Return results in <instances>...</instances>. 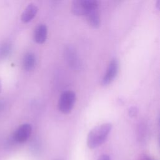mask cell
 Returning a JSON list of instances; mask_svg holds the SVG:
<instances>
[{"instance_id": "6da1fadb", "label": "cell", "mask_w": 160, "mask_h": 160, "mask_svg": "<svg viewBox=\"0 0 160 160\" xmlns=\"http://www.w3.org/2000/svg\"><path fill=\"white\" fill-rule=\"evenodd\" d=\"M111 129L112 124L109 122L104 123L94 127L88 134V146L90 149H94L101 146L107 139Z\"/></svg>"}, {"instance_id": "7a4b0ae2", "label": "cell", "mask_w": 160, "mask_h": 160, "mask_svg": "<svg viewBox=\"0 0 160 160\" xmlns=\"http://www.w3.org/2000/svg\"><path fill=\"white\" fill-rule=\"evenodd\" d=\"M97 9H99V2L96 0H76L71 5V11L76 16H86Z\"/></svg>"}, {"instance_id": "3957f363", "label": "cell", "mask_w": 160, "mask_h": 160, "mask_svg": "<svg viewBox=\"0 0 160 160\" xmlns=\"http://www.w3.org/2000/svg\"><path fill=\"white\" fill-rule=\"evenodd\" d=\"M76 99V94L72 91L63 92L58 99V106L59 110L63 114H69L74 108Z\"/></svg>"}, {"instance_id": "277c9868", "label": "cell", "mask_w": 160, "mask_h": 160, "mask_svg": "<svg viewBox=\"0 0 160 160\" xmlns=\"http://www.w3.org/2000/svg\"><path fill=\"white\" fill-rule=\"evenodd\" d=\"M119 71V62L116 58H113L109 62L106 73L102 79V84L107 86L111 84L116 78Z\"/></svg>"}, {"instance_id": "5b68a950", "label": "cell", "mask_w": 160, "mask_h": 160, "mask_svg": "<svg viewBox=\"0 0 160 160\" xmlns=\"http://www.w3.org/2000/svg\"><path fill=\"white\" fill-rule=\"evenodd\" d=\"M32 132V127L30 124L24 123L19 126L12 134L13 141L18 143L26 142L29 138Z\"/></svg>"}, {"instance_id": "8992f818", "label": "cell", "mask_w": 160, "mask_h": 160, "mask_svg": "<svg viewBox=\"0 0 160 160\" xmlns=\"http://www.w3.org/2000/svg\"><path fill=\"white\" fill-rule=\"evenodd\" d=\"M64 58L68 64L74 69H79L81 66V62L76 51L71 46L65 48L64 51Z\"/></svg>"}, {"instance_id": "52a82bcc", "label": "cell", "mask_w": 160, "mask_h": 160, "mask_svg": "<svg viewBox=\"0 0 160 160\" xmlns=\"http://www.w3.org/2000/svg\"><path fill=\"white\" fill-rule=\"evenodd\" d=\"M48 28L44 24H39L34 29L33 33L34 41L38 44L44 43L47 38Z\"/></svg>"}, {"instance_id": "ba28073f", "label": "cell", "mask_w": 160, "mask_h": 160, "mask_svg": "<svg viewBox=\"0 0 160 160\" xmlns=\"http://www.w3.org/2000/svg\"><path fill=\"white\" fill-rule=\"evenodd\" d=\"M38 11V8L36 4L33 3L29 4L22 12L21 21L24 23L30 22L36 16Z\"/></svg>"}, {"instance_id": "9c48e42d", "label": "cell", "mask_w": 160, "mask_h": 160, "mask_svg": "<svg viewBox=\"0 0 160 160\" xmlns=\"http://www.w3.org/2000/svg\"><path fill=\"white\" fill-rule=\"evenodd\" d=\"M36 59L34 54L32 52H26L22 58V66L25 71H31L36 66Z\"/></svg>"}, {"instance_id": "30bf717a", "label": "cell", "mask_w": 160, "mask_h": 160, "mask_svg": "<svg viewBox=\"0 0 160 160\" xmlns=\"http://www.w3.org/2000/svg\"><path fill=\"white\" fill-rule=\"evenodd\" d=\"M86 17L87 18V21L90 26L95 29L99 27L101 24V20L98 9L91 11Z\"/></svg>"}, {"instance_id": "8fae6325", "label": "cell", "mask_w": 160, "mask_h": 160, "mask_svg": "<svg viewBox=\"0 0 160 160\" xmlns=\"http://www.w3.org/2000/svg\"><path fill=\"white\" fill-rule=\"evenodd\" d=\"M12 51V44L6 41L0 44V59H4L8 58Z\"/></svg>"}, {"instance_id": "7c38bea8", "label": "cell", "mask_w": 160, "mask_h": 160, "mask_svg": "<svg viewBox=\"0 0 160 160\" xmlns=\"http://www.w3.org/2000/svg\"><path fill=\"white\" fill-rule=\"evenodd\" d=\"M138 112V109L135 107H131L129 110V115L131 117L134 116L137 114Z\"/></svg>"}, {"instance_id": "4fadbf2b", "label": "cell", "mask_w": 160, "mask_h": 160, "mask_svg": "<svg viewBox=\"0 0 160 160\" xmlns=\"http://www.w3.org/2000/svg\"><path fill=\"white\" fill-rule=\"evenodd\" d=\"M98 160H111V158L108 155H107V154H102V155H101L98 158Z\"/></svg>"}, {"instance_id": "5bb4252c", "label": "cell", "mask_w": 160, "mask_h": 160, "mask_svg": "<svg viewBox=\"0 0 160 160\" xmlns=\"http://www.w3.org/2000/svg\"><path fill=\"white\" fill-rule=\"evenodd\" d=\"M140 160H152L149 157L147 156L146 155H144L141 158Z\"/></svg>"}, {"instance_id": "9a60e30c", "label": "cell", "mask_w": 160, "mask_h": 160, "mask_svg": "<svg viewBox=\"0 0 160 160\" xmlns=\"http://www.w3.org/2000/svg\"><path fill=\"white\" fill-rule=\"evenodd\" d=\"M3 107H4V103L2 101H0V111L3 109Z\"/></svg>"}, {"instance_id": "2e32d148", "label": "cell", "mask_w": 160, "mask_h": 160, "mask_svg": "<svg viewBox=\"0 0 160 160\" xmlns=\"http://www.w3.org/2000/svg\"><path fill=\"white\" fill-rule=\"evenodd\" d=\"M2 91V81H1V79L0 78V94Z\"/></svg>"}]
</instances>
